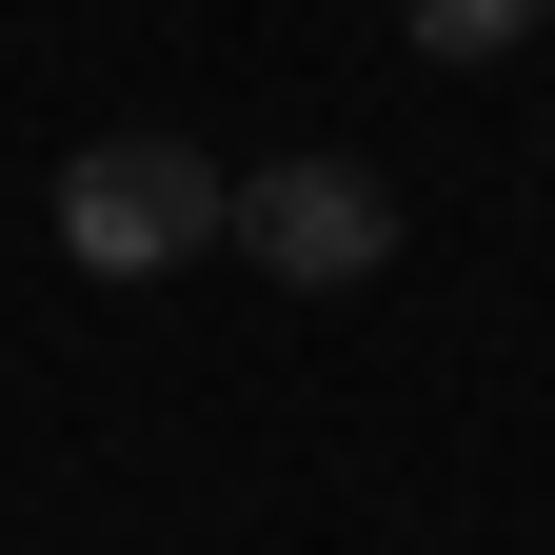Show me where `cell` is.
Here are the masks:
<instances>
[{
  "mask_svg": "<svg viewBox=\"0 0 555 555\" xmlns=\"http://www.w3.org/2000/svg\"><path fill=\"white\" fill-rule=\"evenodd\" d=\"M219 219H238V179L198 139H80L60 159V258L80 278H179V258H219Z\"/></svg>",
  "mask_w": 555,
  "mask_h": 555,
  "instance_id": "6da1fadb",
  "label": "cell"
},
{
  "mask_svg": "<svg viewBox=\"0 0 555 555\" xmlns=\"http://www.w3.org/2000/svg\"><path fill=\"white\" fill-rule=\"evenodd\" d=\"M278 298H358V278L397 258V179L377 159H337V139H298V159H258L238 179V219H219Z\"/></svg>",
  "mask_w": 555,
  "mask_h": 555,
  "instance_id": "7a4b0ae2",
  "label": "cell"
},
{
  "mask_svg": "<svg viewBox=\"0 0 555 555\" xmlns=\"http://www.w3.org/2000/svg\"><path fill=\"white\" fill-rule=\"evenodd\" d=\"M397 21H416V60H516L555 0H397Z\"/></svg>",
  "mask_w": 555,
  "mask_h": 555,
  "instance_id": "3957f363",
  "label": "cell"
}]
</instances>
